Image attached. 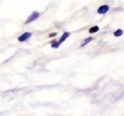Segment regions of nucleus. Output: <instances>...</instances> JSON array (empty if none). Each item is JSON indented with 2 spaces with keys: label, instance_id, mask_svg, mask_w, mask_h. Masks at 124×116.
Returning a JSON list of instances; mask_svg holds the SVG:
<instances>
[{
  "label": "nucleus",
  "instance_id": "nucleus-1",
  "mask_svg": "<svg viewBox=\"0 0 124 116\" xmlns=\"http://www.w3.org/2000/svg\"><path fill=\"white\" fill-rule=\"evenodd\" d=\"M39 15H40V14L38 13V12H33V13L31 14L30 16L27 19V20L26 21V24H28V23H31V22L36 20V19L39 17Z\"/></svg>",
  "mask_w": 124,
  "mask_h": 116
},
{
  "label": "nucleus",
  "instance_id": "nucleus-2",
  "mask_svg": "<svg viewBox=\"0 0 124 116\" xmlns=\"http://www.w3.org/2000/svg\"><path fill=\"white\" fill-rule=\"evenodd\" d=\"M109 10V7H108V5H102L100 6L98 9V14H102V15H103V14H105L106 12H108V11Z\"/></svg>",
  "mask_w": 124,
  "mask_h": 116
},
{
  "label": "nucleus",
  "instance_id": "nucleus-3",
  "mask_svg": "<svg viewBox=\"0 0 124 116\" xmlns=\"http://www.w3.org/2000/svg\"><path fill=\"white\" fill-rule=\"evenodd\" d=\"M30 36H31V33L26 32V33H25L23 34H22L20 36H19L18 40H19V41L23 42V41H26L27 39H29Z\"/></svg>",
  "mask_w": 124,
  "mask_h": 116
},
{
  "label": "nucleus",
  "instance_id": "nucleus-4",
  "mask_svg": "<svg viewBox=\"0 0 124 116\" xmlns=\"http://www.w3.org/2000/svg\"><path fill=\"white\" fill-rule=\"evenodd\" d=\"M69 36H70V33H67V32L64 33V34H63V35H62V36L61 37V39H60V40H59V41H58V43L61 44V43H63V42L64 41V40H66Z\"/></svg>",
  "mask_w": 124,
  "mask_h": 116
},
{
  "label": "nucleus",
  "instance_id": "nucleus-5",
  "mask_svg": "<svg viewBox=\"0 0 124 116\" xmlns=\"http://www.w3.org/2000/svg\"><path fill=\"white\" fill-rule=\"evenodd\" d=\"M98 27L97 26H93L92 27L91 29L89 30V33H96L97 31H98Z\"/></svg>",
  "mask_w": 124,
  "mask_h": 116
},
{
  "label": "nucleus",
  "instance_id": "nucleus-6",
  "mask_svg": "<svg viewBox=\"0 0 124 116\" xmlns=\"http://www.w3.org/2000/svg\"><path fill=\"white\" fill-rule=\"evenodd\" d=\"M123 31L122 30H116V32L114 33V36H120L123 35Z\"/></svg>",
  "mask_w": 124,
  "mask_h": 116
},
{
  "label": "nucleus",
  "instance_id": "nucleus-7",
  "mask_svg": "<svg viewBox=\"0 0 124 116\" xmlns=\"http://www.w3.org/2000/svg\"><path fill=\"white\" fill-rule=\"evenodd\" d=\"M92 37H89V38H88V39H85V40L83 41V43H82V45H81V46H85V45L87 44V43H88L90 41H92Z\"/></svg>",
  "mask_w": 124,
  "mask_h": 116
},
{
  "label": "nucleus",
  "instance_id": "nucleus-8",
  "mask_svg": "<svg viewBox=\"0 0 124 116\" xmlns=\"http://www.w3.org/2000/svg\"><path fill=\"white\" fill-rule=\"evenodd\" d=\"M59 45H60V43H59L58 42H54V43H52V47L53 48H57L59 46Z\"/></svg>",
  "mask_w": 124,
  "mask_h": 116
},
{
  "label": "nucleus",
  "instance_id": "nucleus-9",
  "mask_svg": "<svg viewBox=\"0 0 124 116\" xmlns=\"http://www.w3.org/2000/svg\"><path fill=\"white\" fill-rule=\"evenodd\" d=\"M57 35V33H52V34H51V35H50V36H56Z\"/></svg>",
  "mask_w": 124,
  "mask_h": 116
}]
</instances>
